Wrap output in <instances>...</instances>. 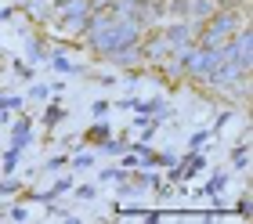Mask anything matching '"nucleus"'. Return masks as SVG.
Returning <instances> with one entry per match:
<instances>
[{"label": "nucleus", "mask_w": 253, "mask_h": 224, "mask_svg": "<svg viewBox=\"0 0 253 224\" xmlns=\"http://www.w3.org/2000/svg\"><path fill=\"white\" fill-rule=\"evenodd\" d=\"M90 0H62V4H54V18H58V33L62 37H80L90 18Z\"/></svg>", "instance_id": "1"}, {"label": "nucleus", "mask_w": 253, "mask_h": 224, "mask_svg": "<svg viewBox=\"0 0 253 224\" xmlns=\"http://www.w3.org/2000/svg\"><path fill=\"white\" fill-rule=\"evenodd\" d=\"M109 62H112V65H123V69L141 65V44H126V47H120V51H112Z\"/></svg>", "instance_id": "3"}, {"label": "nucleus", "mask_w": 253, "mask_h": 224, "mask_svg": "<svg viewBox=\"0 0 253 224\" xmlns=\"http://www.w3.org/2000/svg\"><path fill=\"white\" fill-rule=\"evenodd\" d=\"M73 167H80V170L94 167V156H76V159H73Z\"/></svg>", "instance_id": "12"}, {"label": "nucleus", "mask_w": 253, "mask_h": 224, "mask_svg": "<svg viewBox=\"0 0 253 224\" xmlns=\"http://www.w3.org/2000/svg\"><path fill=\"white\" fill-rule=\"evenodd\" d=\"M87 141H109V127H105V123L90 127V131H87Z\"/></svg>", "instance_id": "7"}, {"label": "nucleus", "mask_w": 253, "mask_h": 224, "mask_svg": "<svg viewBox=\"0 0 253 224\" xmlns=\"http://www.w3.org/2000/svg\"><path fill=\"white\" fill-rule=\"evenodd\" d=\"M170 40H167V33L159 29V33H152L148 40H141V62H152V65H159L163 58H170Z\"/></svg>", "instance_id": "2"}, {"label": "nucleus", "mask_w": 253, "mask_h": 224, "mask_svg": "<svg viewBox=\"0 0 253 224\" xmlns=\"http://www.w3.org/2000/svg\"><path fill=\"white\" fill-rule=\"evenodd\" d=\"M29 141H33V123H29V120H18V123H15V141H11V148L22 152Z\"/></svg>", "instance_id": "6"}, {"label": "nucleus", "mask_w": 253, "mask_h": 224, "mask_svg": "<svg viewBox=\"0 0 253 224\" xmlns=\"http://www.w3.org/2000/svg\"><path fill=\"white\" fill-rule=\"evenodd\" d=\"M26 4V11L33 15V22H47L54 15V0H22Z\"/></svg>", "instance_id": "5"}, {"label": "nucleus", "mask_w": 253, "mask_h": 224, "mask_svg": "<svg viewBox=\"0 0 253 224\" xmlns=\"http://www.w3.org/2000/svg\"><path fill=\"white\" fill-rule=\"evenodd\" d=\"M213 11H217L213 0H188V4H185V15H188V22H195V26H203Z\"/></svg>", "instance_id": "4"}, {"label": "nucleus", "mask_w": 253, "mask_h": 224, "mask_svg": "<svg viewBox=\"0 0 253 224\" xmlns=\"http://www.w3.org/2000/svg\"><path fill=\"white\" fill-rule=\"evenodd\" d=\"M62 116H65V109H58V105H51V109H47V112H43V120H47V123L54 127V123H58V120H62Z\"/></svg>", "instance_id": "8"}, {"label": "nucleus", "mask_w": 253, "mask_h": 224, "mask_svg": "<svg viewBox=\"0 0 253 224\" xmlns=\"http://www.w3.org/2000/svg\"><path fill=\"white\" fill-rule=\"evenodd\" d=\"M54 4H62V0H54Z\"/></svg>", "instance_id": "13"}, {"label": "nucleus", "mask_w": 253, "mask_h": 224, "mask_svg": "<svg viewBox=\"0 0 253 224\" xmlns=\"http://www.w3.org/2000/svg\"><path fill=\"white\" fill-rule=\"evenodd\" d=\"M15 163H18V148H11L7 156H4V170L11 174V170H15Z\"/></svg>", "instance_id": "11"}, {"label": "nucleus", "mask_w": 253, "mask_h": 224, "mask_svg": "<svg viewBox=\"0 0 253 224\" xmlns=\"http://www.w3.org/2000/svg\"><path fill=\"white\" fill-rule=\"evenodd\" d=\"M221 188H224V174H217V178H213L210 184H206V192H210V195H217Z\"/></svg>", "instance_id": "9"}, {"label": "nucleus", "mask_w": 253, "mask_h": 224, "mask_svg": "<svg viewBox=\"0 0 253 224\" xmlns=\"http://www.w3.org/2000/svg\"><path fill=\"white\" fill-rule=\"evenodd\" d=\"M246 163H250V152H246V145H243V148H235V167H239V170H243V167H246Z\"/></svg>", "instance_id": "10"}]
</instances>
